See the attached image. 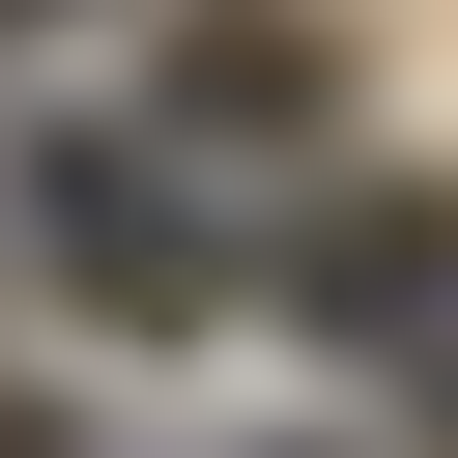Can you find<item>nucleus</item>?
I'll use <instances>...</instances> for the list:
<instances>
[{
	"label": "nucleus",
	"mask_w": 458,
	"mask_h": 458,
	"mask_svg": "<svg viewBox=\"0 0 458 458\" xmlns=\"http://www.w3.org/2000/svg\"><path fill=\"white\" fill-rule=\"evenodd\" d=\"M29 229H57V286H86V315H200V286H229V229L172 200V143H57V172H29Z\"/></svg>",
	"instance_id": "1"
},
{
	"label": "nucleus",
	"mask_w": 458,
	"mask_h": 458,
	"mask_svg": "<svg viewBox=\"0 0 458 458\" xmlns=\"http://www.w3.org/2000/svg\"><path fill=\"white\" fill-rule=\"evenodd\" d=\"M0 29H29V0H0Z\"/></svg>",
	"instance_id": "5"
},
{
	"label": "nucleus",
	"mask_w": 458,
	"mask_h": 458,
	"mask_svg": "<svg viewBox=\"0 0 458 458\" xmlns=\"http://www.w3.org/2000/svg\"><path fill=\"white\" fill-rule=\"evenodd\" d=\"M172 114H200V143H286V114H315V29H286V0L229 29V0H200V29H172Z\"/></svg>",
	"instance_id": "2"
},
{
	"label": "nucleus",
	"mask_w": 458,
	"mask_h": 458,
	"mask_svg": "<svg viewBox=\"0 0 458 458\" xmlns=\"http://www.w3.org/2000/svg\"><path fill=\"white\" fill-rule=\"evenodd\" d=\"M0 458H57V429H29V401H0Z\"/></svg>",
	"instance_id": "4"
},
{
	"label": "nucleus",
	"mask_w": 458,
	"mask_h": 458,
	"mask_svg": "<svg viewBox=\"0 0 458 458\" xmlns=\"http://www.w3.org/2000/svg\"><path fill=\"white\" fill-rule=\"evenodd\" d=\"M401 372H429V429H458V286H429V315H401Z\"/></svg>",
	"instance_id": "3"
}]
</instances>
